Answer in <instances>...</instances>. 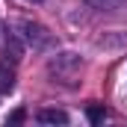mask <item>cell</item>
I'll list each match as a JSON object with an SVG mask.
<instances>
[{
	"mask_svg": "<svg viewBox=\"0 0 127 127\" xmlns=\"http://www.w3.org/2000/svg\"><path fill=\"white\" fill-rule=\"evenodd\" d=\"M21 30H24L21 35H24L30 44H35V47H44V44H50V35L41 30L38 24H21Z\"/></svg>",
	"mask_w": 127,
	"mask_h": 127,
	"instance_id": "1",
	"label": "cell"
},
{
	"mask_svg": "<svg viewBox=\"0 0 127 127\" xmlns=\"http://www.w3.org/2000/svg\"><path fill=\"white\" fill-rule=\"evenodd\" d=\"M86 118H89V121H92V124H100V121H103V118H106V109H103V106H100V103H92V106H89V109H86Z\"/></svg>",
	"mask_w": 127,
	"mask_h": 127,
	"instance_id": "3",
	"label": "cell"
},
{
	"mask_svg": "<svg viewBox=\"0 0 127 127\" xmlns=\"http://www.w3.org/2000/svg\"><path fill=\"white\" fill-rule=\"evenodd\" d=\"M12 89H15V77H12L9 68L0 65V92H12Z\"/></svg>",
	"mask_w": 127,
	"mask_h": 127,
	"instance_id": "4",
	"label": "cell"
},
{
	"mask_svg": "<svg viewBox=\"0 0 127 127\" xmlns=\"http://www.w3.org/2000/svg\"><path fill=\"white\" fill-rule=\"evenodd\" d=\"M38 121L41 124H68V115L62 109H41L38 112Z\"/></svg>",
	"mask_w": 127,
	"mask_h": 127,
	"instance_id": "2",
	"label": "cell"
},
{
	"mask_svg": "<svg viewBox=\"0 0 127 127\" xmlns=\"http://www.w3.org/2000/svg\"><path fill=\"white\" fill-rule=\"evenodd\" d=\"M86 3H92L97 9H115V6H121L124 0H86Z\"/></svg>",
	"mask_w": 127,
	"mask_h": 127,
	"instance_id": "5",
	"label": "cell"
},
{
	"mask_svg": "<svg viewBox=\"0 0 127 127\" xmlns=\"http://www.w3.org/2000/svg\"><path fill=\"white\" fill-rule=\"evenodd\" d=\"M9 121H12V124H18V121H24V109H15V112H12V118H9Z\"/></svg>",
	"mask_w": 127,
	"mask_h": 127,
	"instance_id": "6",
	"label": "cell"
}]
</instances>
